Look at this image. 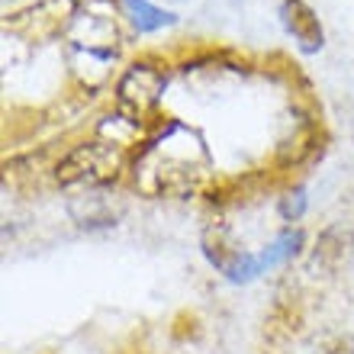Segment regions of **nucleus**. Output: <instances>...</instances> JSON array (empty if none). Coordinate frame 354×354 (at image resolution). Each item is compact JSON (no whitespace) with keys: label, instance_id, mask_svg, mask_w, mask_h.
I'll list each match as a JSON object with an SVG mask.
<instances>
[{"label":"nucleus","instance_id":"obj_6","mask_svg":"<svg viewBox=\"0 0 354 354\" xmlns=\"http://www.w3.org/2000/svg\"><path fill=\"white\" fill-rule=\"evenodd\" d=\"M132 7V13H142L136 23H139V29H158V26H165V23H171V17L168 13H161V10H155V7H149L145 0H126Z\"/></svg>","mask_w":354,"mask_h":354},{"label":"nucleus","instance_id":"obj_1","mask_svg":"<svg viewBox=\"0 0 354 354\" xmlns=\"http://www.w3.org/2000/svg\"><path fill=\"white\" fill-rule=\"evenodd\" d=\"M122 155L116 142H84L75 151H68L55 177L62 187H103L120 174Z\"/></svg>","mask_w":354,"mask_h":354},{"label":"nucleus","instance_id":"obj_5","mask_svg":"<svg viewBox=\"0 0 354 354\" xmlns=\"http://www.w3.org/2000/svg\"><path fill=\"white\" fill-rule=\"evenodd\" d=\"M335 239H338V229H335V225L319 235V242H316V264L322 261L326 268H335V264L345 258L348 248L354 245V225H348V232H345V239H342V242H335Z\"/></svg>","mask_w":354,"mask_h":354},{"label":"nucleus","instance_id":"obj_4","mask_svg":"<svg viewBox=\"0 0 354 354\" xmlns=\"http://www.w3.org/2000/svg\"><path fill=\"white\" fill-rule=\"evenodd\" d=\"M280 17H283L287 32L299 42V48H306V52H319V48H322V42H326L322 23H319L316 10L309 7L306 0H283Z\"/></svg>","mask_w":354,"mask_h":354},{"label":"nucleus","instance_id":"obj_2","mask_svg":"<svg viewBox=\"0 0 354 354\" xmlns=\"http://www.w3.org/2000/svg\"><path fill=\"white\" fill-rule=\"evenodd\" d=\"M165 93V75H161L155 65H132L126 75L120 77V87H116V103H120V113L129 116V120H145L155 103L161 100Z\"/></svg>","mask_w":354,"mask_h":354},{"label":"nucleus","instance_id":"obj_3","mask_svg":"<svg viewBox=\"0 0 354 354\" xmlns=\"http://www.w3.org/2000/svg\"><path fill=\"white\" fill-rule=\"evenodd\" d=\"M75 7H77V0H42L36 7L10 17L7 29H13L19 36H29V39H46L65 26L68 19H71V13H75Z\"/></svg>","mask_w":354,"mask_h":354}]
</instances>
